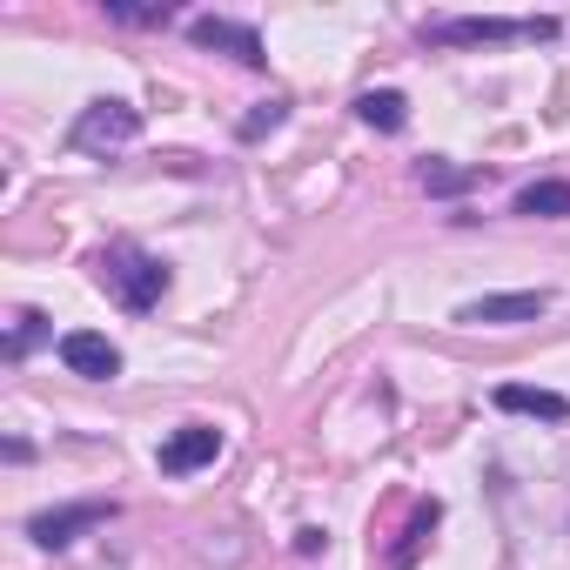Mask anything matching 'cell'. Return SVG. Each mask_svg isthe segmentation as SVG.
<instances>
[{
	"instance_id": "9c48e42d",
	"label": "cell",
	"mask_w": 570,
	"mask_h": 570,
	"mask_svg": "<svg viewBox=\"0 0 570 570\" xmlns=\"http://www.w3.org/2000/svg\"><path fill=\"white\" fill-rule=\"evenodd\" d=\"M497 410H510V416H543V423H563V416H570V396H557V390H530V383H503V390H497Z\"/></svg>"
},
{
	"instance_id": "52a82bcc",
	"label": "cell",
	"mask_w": 570,
	"mask_h": 570,
	"mask_svg": "<svg viewBox=\"0 0 570 570\" xmlns=\"http://www.w3.org/2000/svg\"><path fill=\"white\" fill-rule=\"evenodd\" d=\"M215 456H222V430H215V423H181V430L161 443L155 463H161V476H195V470H208Z\"/></svg>"
},
{
	"instance_id": "2e32d148",
	"label": "cell",
	"mask_w": 570,
	"mask_h": 570,
	"mask_svg": "<svg viewBox=\"0 0 570 570\" xmlns=\"http://www.w3.org/2000/svg\"><path fill=\"white\" fill-rule=\"evenodd\" d=\"M289 121V101H262L248 121H242V141H255V135H268V128H282Z\"/></svg>"
},
{
	"instance_id": "4fadbf2b",
	"label": "cell",
	"mask_w": 570,
	"mask_h": 570,
	"mask_svg": "<svg viewBox=\"0 0 570 570\" xmlns=\"http://www.w3.org/2000/svg\"><path fill=\"white\" fill-rule=\"evenodd\" d=\"M108 8V21H121V28H168L175 21V8L161 0V8H128V0H101Z\"/></svg>"
},
{
	"instance_id": "5b68a950",
	"label": "cell",
	"mask_w": 570,
	"mask_h": 570,
	"mask_svg": "<svg viewBox=\"0 0 570 570\" xmlns=\"http://www.w3.org/2000/svg\"><path fill=\"white\" fill-rule=\"evenodd\" d=\"M543 309H550L543 289H503V296H476V303H463L456 323H470V330H503V323H537Z\"/></svg>"
},
{
	"instance_id": "30bf717a",
	"label": "cell",
	"mask_w": 570,
	"mask_h": 570,
	"mask_svg": "<svg viewBox=\"0 0 570 570\" xmlns=\"http://www.w3.org/2000/svg\"><path fill=\"white\" fill-rule=\"evenodd\" d=\"M510 208L530 215V222H563L570 215V181H530V188H517Z\"/></svg>"
},
{
	"instance_id": "8992f818",
	"label": "cell",
	"mask_w": 570,
	"mask_h": 570,
	"mask_svg": "<svg viewBox=\"0 0 570 570\" xmlns=\"http://www.w3.org/2000/svg\"><path fill=\"white\" fill-rule=\"evenodd\" d=\"M55 350H61V370L68 376H88V383H115L121 376V350L101 330H68Z\"/></svg>"
},
{
	"instance_id": "277c9868",
	"label": "cell",
	"mask_w": 570,
	"mask_h": 570,
	"mask_svg": "<svg viewBox=\"0 0 570 570\" xmlns=\"http://www.w3.org/2000/svg\"><path fill=\"white\" fill-rule=\"evenodd\" d=\"M108 517H115V503L88 497V503H61V510H41V517L28 523V537H35L41 550H68V543H81L88 530H101Z\"/></svg>"
},
{
	"instance_id": "ba28073f",
	"label": "cell",
	"mask_w": 570,
	"mask_h": 570,
	"mask_svg": "<svg viewBox=\"0 0 570 570\" xmlns=\"http://www.w3.org/2000/svg\"><path fill=\"white\" fill-rule=\"evenodd\" d=\"M188 35H195V48L235 55L242 68H262V61H268V55H262V35H255L248 21H222V14H202V21H188Z\"/></svg>"
},
{
	"instance_id": "3957f363",
	"label": "cell",
	"mask_w": 570,
	"mask_h": 570,
	"mask_svg": "<svg viewBox=\"0 0 570 570\" xmlns=\"http://www.w3.org/2000/svg\"><path fill=\"white\" fill-rule=\"evenodd\" d=\"M128 141H141V108L135 101H88L81 108V121H75V148L81 155H115V148H128Z\"/></svg>"
},
{
	"instance_id": "9a60e30c",
	"label": "cell",
	"mask_w": 570,
	"mask_h": 570,
	"mask_svg": "<svg viewBox=\"0 0 570 570\" xmlns=\"http://www.w3.org/2000/svg\"><path fill=\"white\" fill-rule=\"evenodd\" d=\"M41 336H48V316H41V309H21V316H14V336H8V356H28Z\"/></svg>"
},
{
	"instance_id": "7a4b0ae2",
	"label": "cell",
	"mask_w": 570,
	"mask_h": 570,
	"mask_svg": "<svg viewBox=\"0 0 570 570\" xmlns=\"http://www.w3.org/2000/svg\"><path fill=\"white\" fill-rule=\"evenodd\" d=\"M563 21H503V14H456V21H430L423 41L430 48H497V41H557Z\"/></svg>"
},
{
	"instance_id": "e0dca14e",
	"label": "cell",
	"mask_w": 570,
	"mask_h": 570,
	"mask_svg": "<svg viewBox=\"0 0 570 570\" xmlns=\"http://www.w3.org/2000/svg\"><path fill=\"white\" fill-rule=\"evenodd\" d=\"M323 543H330V530H296V550H303V557H316Z\"/></svg>"
},
{
	"instance_id": "8fae6325",
	"label": "cell",
	"mask_w": 570,
	"mask_h": 570,
	"mask_svg": "<svg viewBox=\"0 0 570 570\" xmlns=\"http://www.w3.org/2000/svg\"><path fill=\"white\" fill-rule=\"evenodd\" d=\"M356 115H363L370 128H383V135H403V128H410V101H403L396 88H370V95L356 101Z\"/></svg>"
},
{
	"instance_id": "7c38bea8",
	"label": "cell",
	"mask_w": 570,
	"mask_h": 570,
	"mask_svg": "<svg viewBox=\"0 0 570 570\" xmlns=\"http://www.w3.org/2000/svg\"><path fill=\"white\" fill-rule=\"evenodd\" d=\"M436 523H443V503H416V517H410V530H403V543L390 550V563H396V570H410V563L423 557V543L436 537Z\"/></svg>"
},
{
	"instance_id": "5bb4252c",
	"label": "cell",
	"mask_w": 570,
	"mask_h": 570,
	"mask_svg": "<svg viewBox=\"0 0 570 570\" xmlns=\"http://www.w3.org/2000/svg\"><path fill=\"white\" fill-rule=\"evenodd\" d=\"M470 181H476L470 168H450V161H423V188H430V195H463Z\"/></svg>"
},
{
	"instance_id": "6da1fadb",
	"label": "cell",
	"mask_w": 570,
	"mask_h": 570,
	"mask_svg": "<svg viewBox=\"0 0 570 570\" xmlns=\"http://www.w3.org/2000/svg\"><path fill=\"white\" fill-rule=\"evenodd\" d=\"M95 282L128 309V316H148L161 296H168V282H175V268L168 262H155V255H141V248H128V242H115V248H101L95 255Z\"/></svg>"
}]
</instances>
